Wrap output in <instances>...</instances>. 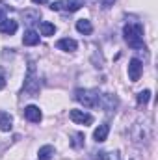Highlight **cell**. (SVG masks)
Masks as SVG:
<instances>
[{
    "mask_svg": "<svg viewBox=\"0 0 158 160\" xmlns=\"http://www.w3.org/2000/svg\"><path fill=\"white\" fill-rule=\"evenodd\" d=\"M99 106L104 108L106 112H112V110H116V106H117V97L112 95V93H104V95L99 97Z\"/></svg>",
    "mask_w": 158,
    "mask_h": 160,
    "instance_id": "cell-7",
    "label": "cell"
},
{
    "mask_svg": "<svg viewBox=\"0 0 158 160\" xmlns=\"http://www.w3.org/2000/svg\"><path fill=\"white\" fill-rule=\"evenodd\" d=\"M24 93L28 97H37L39 95V78H37V73H36V63L30 62L28 63V73H26V78H24Z\"/></svg>",
    "mask_w": 158,
    "mask_h": 160,
    "instance_id": "cell-2",
    "label": "cell"
},
{
    "mask_svg": "<svg viewBox=\"0 0 158 160\" xmlns=\"http://www.w3.org/2000/svg\"><path fill=\"white\" fill-rule=\"evenodd\" d=\"M54 157V147L52 145H43L37 153V158L39 160H52Z\"/></svg>",
    "mask_w": 158,
    "mask_h": 160,
    "instance_id": "cell-15",
    "label": "cell"
},
{
    "mask_svg": "<svg viewBox=\"0 0 158 160\" xmlns=\"http://www.w3.org/2000/svg\"><path fill=\"white\" fill-rule=\"evenodd\" d=\"M114 2H116V0H101V8H102V9H110V8L114 6Z\"/></svg>",
    "mask_w": 158,
    "mask_h": 160,
    "instance_id": "cell-23",
    "label": "cell"
},
{
    "mask_svg": "<svg viewBox=\"0 0 158 160\" xmlns=\"http://www.w3.org/2000/svg\"><path fill=\"white\" fill-rule=\"evenodd\" d=\"M141 71H143V63L138 58H132L128 62V78H130V82H138L140 77H141Z\"/></svg>",
    "mask_w": 158,
    "mask_h": 160,
    "instance_id": "cell-5",
    "label": "cell"
},
{
    "mask_svg": "<svg viewBox=\"0 0 158 160\" xmlns=\"http://www.w3.org/2000/svg\"><path fill=\"white\" fill-rule=\"evenodd\" d=\"M77 30H78L80 34H84V36H89V34L93 32L91 21H87V19H80V21H77Z\"/></svg>",
    "mask_w": 158,
    "mask_h": 160,
    "instance_id": "cell-14",
    "label": "cell"
},
{
    "mask_svg": "<svg viewBox=\"0 0 158 160\" xmlns=\"http://www.w3.org/2000/svg\"><path fill=\"white\" fill-rule=\"evenodd\" d=\"M11 123H13L11 116L2 114V116H0V130H2V132H9V130H11Z\"/></svg>",
    "mask_w": 158,
    "mask_h": 160,
    "instance_id": "cell-16",
    "label": "cell"
},
{
    "mask_svg": "<svg viewBox=\"0 0 158 160\" xmlns=\"http://www.w3.org/2000/svg\"><path fill=\"white\" fill-rule=\"evenodd\" d=\"M50 9H52V11H58V9H60V2H52V4H50Z\"/></svg>",
    "mask_w": 158,
    "mask_h": 160,
    "instance_id": "cell-24",
    "label": "cell"
},
{
    "mask_svg": "<svg viewBox=\"0 0 158 160\" xmlns=\"http://www.w3.org/2000/svg\"><path fill=\"white\" fill-rule=\"evenodd\" d=\"M99 97L101 93L95 91V89H77L75 91V99L78 101L80 104H84L86 108H93V106H99Z\"/></svg>",
    "mask_w": 158,
    "mask_h": 160,
    "instance_id": "cell-3",
    "label": "cell"
},
{
    "mask_svg": "<svg viewBox=\"0 0 158 160\" xmlns=\"http://www.w3.org/2000/svg\"><path fill=\"white\" fill-rule=\"evenodd\" d=\"M108 132H110V127L104 123V125H99L97 128H95V132H93V138H95V142H104L106 138H108Z\"/></svg>",
    "mask_w": 158,
    "mask_h": 160,
    "instance_id": "cell-12",
    "label": "cell"
},
{
    "mask_svg": "<svg viewBox=\"0 0 158 160\" xmlns=\"http://www.w3.org/2000/svg\"><path fill=\"white\" fill-rule=\"evenodd\" d=\"M82 6H84L82 0H62V2H60V9H65V11H69V13L78 11Z\"/></svg>",
    "mask_w": 158,
    "mask_h": 160,
    "instance_id": "cell-9",
    "label": "cell"
},
{
    "mask_svg": "<svg viewBox=\"0 0 158 160\" xmlns=\"http://www.w3.org/2000/svg\"><path fill=\"white\" fill-rule=\"evenodd\" d=\"M4 86H6V80L0 78V89H4Z\"/></svg>",
    "mask_w": 158,
    "mask_h": 160,
    "instance_id": "cell-26",
    "label": "cell"
},
{
    "mask_svg": "<svg viewBox=\"0 0 158 160\" xmlns=\"http://www.w3.org/2000/svg\"><path fill=\"white\" fill-rule=\"evenodd\" d=\"M73 145H75V147H82V145H84V134H82V132H77V134H75Z\"/></svg>",
    "mask_w": 158,
    "mask_h": 160,
    "instance_id": "cell-21",
    "label": "cell"
},
{
    "mask_svg": "<svg viewBox=\"0 0 158 160\" xmlns=\"http://www.w3.org/2000/svg\"><path fill=\"white\" fill-rule=\"evenodd\" d=\"M123 36H125V41L132 48H145V45H143V28H141L140 22H128V24H125Z\"/></svg>",
    "mask_w": 158,
    "mask_h": 160,
    "instance_id": "cell-1",
    "label": "cell"
},
{
    "mask_svg": "<svg viewBox=\"0 0 158 160\" xmlns=\"http://www.w3.org/2000/svg\"><path fill=\"white\" fill-rule=\"evenodd\" d=\"M99 160H119L117 151H102L99 153Z\"/></svg>",
    "mask_w": 158,
    "mask_h": 160,
    "instance_id": "cell-19",
    "label": "cell"
},
{
    "mask_svg": "<svg viewBox=\"0 0 158 160\" xmlns=\"http://www.w3.org/2000/svg\"><path fill=\"white\" fill-rule=\"evenodd\" d=\"M32 2H34V4H47L48 0H32Z\"/></svg>",
    "mask_w": 158,
    "mask_h": 160,
    "instance_id": "cell-25",
    "label": "cell"
},
{
    "mask_svg": "<svg viewBox=\"0 0 158 160\" xmlns=\"http://www.w3.org/2000/svg\"><path fill=\"white\" fill-rule=\"evenodd\" d=\"M22 43H24L26 47L37 45V43H39V34H37L36 30H28V32L24 34V38H22Z\"/></svg>",
    "mask_w": 158,
    "mask_h": 160,
    "instance_id": "cell-13",
    "label": "cell"
},
{
    "mask_svg": "<svg viewBox=\"0 0 158 160\" xmlns=\"http://www.w3.org/2000/svg\"><path fill=\"white\" fill-rule=\"evenodd\" d=\"M149 99H151V91L149 89H143V91H140L138 93V106H145L147 102H149Z\"/></svg>",
    "mask_w": 158,
    "mask_h": 160,
    "instance_id": "cell-18",
    "label": "cell"
},
{
    "mask_svg": "<svg viewBox=\"0 0 158 160\" xmlns=\"http://www.w3.org/2000/svg\"><path fill=\"white\" fill-rule=\"evenodd\" d=\"M56 47L60 48V50H65V52H75L77 50V47H78V43L75 39H69V38H63V39H60L56 43Z\"/></svg>",
    "mask_w": 158,
    "mask_h": 160,
    "instance_id": "cell-11",
    "label": "cell"
},
{
    "mask_svg": "<svg viewBox=\"0 0 158 160\" xmlns=\"http://www.w3.org/2000/svg\"><path fill=\"white\" fill-rule=\"evenodd\" d=\"M69 118H71V121H75L78 125H91L93 123V116L87 114V112H84V110H71Z\"/></svg>",
    "mask_w": 158,
    "mask_h": 160,
    "instance_id": "cell-6",
    "label": "cell"
},
{
    "mask_svg": "<svg viewBox=\"0 0 158 160\" xmlns=\"http://www.w3.org/2000/svg\"><path fill=\"white\" fill-rule=\"evenodd\" d=\"M24 118L30 121V123H39L41 118H43V114H41V110L37 108V106L30 104V106L24 108Z\"/></svg>",
    "mask_w": 158,
    "mask_h": 160,
    "instance_id": "cell-8",
    "label": "cell"
},
{
    "mask_svg": "<svg viewBox=\"0 0 158 160\" xmlns=\"http://www.w3.org/2000/svg\"><path fill=\"white\" fill-rule=\"evenodd\" d=\"M39 30H41V36H54V32H56V26L52 24V22H41L39 24Z\"/></svg>",
    "mask_w": 158,
    "mask_h": 160,
    "instance_id": "cell-17",
    "label": "cell"
},
{
    "mask_svg": "<svg viewBox=\"0 0 158 160\" xmlns=\"http://www.w3.org/2000/svg\"><path fill=\"white\" fill-rule=\"evenodd\" d=\"M6 13H7V6L4 2H0V22L6 21Z\"/></svg>",
    "mask_w": 158,
    "mask_h": 160,
    "instance_id": "cell-22",
    "label": "cell"
},
{
    "mask_svg": "<svg viewBox=\"0 0 158 160\" xmlns=\"http://www.w3.org/2000/svg\"><path fill=\"white\" fill-rule=\"evenodd\" d=\"M24 17H26V22L32 24L39 19V11H24Z\"/></svg>",
    "mask_w": 158,
    "mask_h": 160,
    "instance_id": "cell-20",
    "label": "cell"
},
{
    "mask_svg": "<svg viewBox=\"0 0 158 160\" xmlns=\"http://www.w3.org/2000/svg\"><path fill=\"white\" fill-rule=\"evenodd\" d=\"M17 28H19L17 21L6 19V21H2V22H0V32H2V34H6V36H11V34H15V32H17Z\"/></svg>",
    "mask_w": 158,
    "mask_h": 160,
    "instance_id": "cell-10",
    "label": "cell"
},
{
    "mask_svg": "<svg viewBox=\"0 0 158 160\" xmlns=\"http://www.w3.org/2000/svg\"><path fill=\"white\" fill-rule=\"evenodd\" d=\"M134 128L140 130V134H134V136H132L134 142H136V143H149V140L153 138V127H151L147 121H143V123H136Z\"/></svg>",
    "mask_w": 158,
    "mask_h": 160,
    "instance_id": "cell-4",
    "label": "cell"
}]
</instances>
